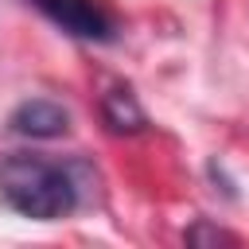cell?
Returning <instances> with one entry per match:
<instances>
[{
	"label": "cell",
	"mask_w": 249,
	"mask_h": 249,
	"mask_svg": "<svg viewBox=\"0 0 249 249\" xmlns=\"http://www.w3.org/2000/svg\"><path fill=\"white\" fill-rule=\"evenodd\" d=\"M101 121L109 124V132H140V128L148 124L144 109L136 105L132 89H124V86H117V89L105 93V101H101Z\"/></svg>",
	"instance_id": "277c9868"
},
{
	"label": "cell",
	"mask_w": 249,
	"mask_h": 249,
	"mask_svg": "<svg viewBox=\"0 0 249 249\" xmlns=\"http://www.w3.org/2000/svg\"><path fill=\"white\" fill-rule=\"evenodd\" d=\"M187 241H195V245H198V241H233V237H230V233H222V230H206V226H195V230L187 233Z\"/></svg>",
	"instance_id": "5b68a950"
},
{
	"label": "cell",
	"mask_w": 249,
	"mask_h": 249,
	"mask_svg": "<svg viewBox=\"0 0 249 249\" xmlns=\"http://www.w3.org/2000/svg\"><path fill=\"white\" fill-rule=\"evenodd\" d=\"M8 124H12V132L31 136V140H54L70 128V113L51 97H31V101H19L12 109Z\"/></svg>",
	"instance_id": "3957f363"
},
{
	"label": "cell",
	"mask_w": 249,
	"mask_h": 249,
	"mask_svg": "<svg viewBox=\"0 0 249 249\" xmlns=\"http://www.w3.org/2000/svg\"><path fill=\"white\" fill-rule=\"evenodd\" d=\"M51 23H58L66 35L74 39H93V43H105L113 39V16L105 8H97L93 0H31Z\"/></svg>",
	"instance_id": "7a4b0ae2"
},
{
	"label": "cell",
	"mask_w": 249,
	"mask_h": 249,
	"mask_svg": "<svg viewBox=\"0 0 249 249\" xmlns=\"http://www.w3.org/2000/svg\"><path fill=\"white\" fill-rule=\"evenodd\" d=\"M0 198L23 218L54 222L78 206V183L70 171L43 156H8L0 163Z\"/></svg>",
	"instance_id": "6da1fadb"
}]
</instances>
